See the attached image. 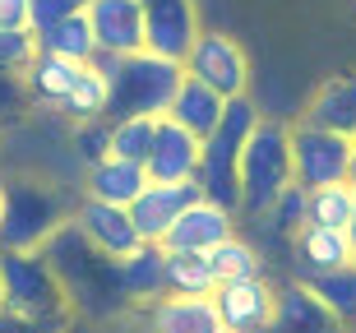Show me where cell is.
I'll use <instances>...</instances> for the list:
<instances>
[{"label":"cell","mask_w":356,"mask_h":333,"mask_svg":"<svg viewBox=\"0 0 356 333\" xmlns=\"http://www.w3.org/2000/svg\"><path fill=\"white\" fill-rule=\"evenodd\" d=\"M42 254H47V264L56 268V278L65 282V292H70V301H74L79 315L106 320V315H120V310L130 306L125 282H120V259H111V254L97 250V245L79 232L74 218L42 245Z\"/></svg>","instance_id":"6da1fadb"},{"label":"cell","mask_w":356,"mask_h":333,"mask_svg":"<svg viewBox=\"0 0 356 333\" xmlns=\"http://www.w3.org/2000/svg\"><path fill=\"white\" fill-rule=\"evenodd\" d=\"M0 282H5V310L24 320H38L56 333L79 320L65 282L56 278L42 250H0Z\"/></svg>","instance_id":"7a4b0ae2"},{"label":"cell","mask_w":356,"mask_h":333,"mask_svg":"<svg viewBox=\"0 0 356 333\" xmlns=\"http://www.w3.org/2000/svg\"><path fill=\"white\" fill-rule=\"evenodd\" d=\"M296 186V162H291V125L259 120V130L245 144L241 158V209L245 218H268L282 190Z\"/></svg>","instance_id":"3957f363"},{"label":"cell","mask_w":356,"mask_h":333,"mask_svg":"<svg viewBox=\"0 0 356 333\" xmlns=\"http://www.w3.org/2000/svg\"><path fill=\"white\" fill-rule=\"evenodd\" d=\"M259 107L250 97H232L218 120V130L204 139V167H199V186L204 195L227 209H241V158H245V144L250 134L259 130Z\"/></svg>","instance_id":"277c9868"},{"label":"cell","mask_w":356,"mask_h":333,"mask_svg":"<svg viewBox=\"0 0 356 333\" xmlns=\"http://www.w3.org/2000/svg\"><path fill=\"white\" fill-rule=\"evenodd\" d=\"M185 83V65L158 51H139L116 60L111 70V120L125 116H167Z\"/></svg>","instance_id":"5b68a950"},{"label":"cell","mask_w":356,"mask_h":333,"mask_svg":"<svg viewBox=\"0 0 356 333\" xmlns=\"http://www.w3.org/2000/svg\"><path fill=\"white\" fill-rule=\"evenodd\" d=\"M74 218L65 195L47 181H14L10 200H5V218H0V250H42L60 227Z\"/></svg>","instance_id":"8992f818"},{"label":"cell","mask_w":356,"mask_h":333,"mask_svg":"<svg viewBox=\"0 0 356 333\" xmlns=\"http://www.w3.org/2000/svg\"><path fill=\"white\" fill-rule=\"evenodd\" d=\"M356 144L347 134L319 130V125H305L296 120L291 125V162H296V186L305 190H324V186H343L347 172H352Z\"/></svg>","instance_id":"52a82bcc"},{"label":"cell","mask_w":356,"mask_h":333,"mask_svg":"<svg viewBox=\"0 0 356 333\" xmlns=\"http://www.w3.org/2000/svg\"><path fill=\"white\" fill-rule=\"evenodd\" d=\"M185 74L204 79L227 102L232 97H250V56H245V47L236 38H227V33H199L195 51L185 56Z\"/></svg>","instance_id":"ba28073f"},{"label":"cell","mask_w":356,"mask_h":333,"mask_svg":"<svg viewBox=\"0 0 356 333\" xmlns=\"http://www.w3.org/2000/svg\"><path fill=\"white\" fill-rule=\"evenodd\" d=\"M88 19L97 33V51L102 56H139L148 51V14L144 0H88Z\"/></svg>","instance_id":"9c48e42d"},{"label":"cell","mask_w":356,"mask_h":333,"mask_svg":"<svg viewBox=\"0 0 356 333\" xmlns=\"http://www.w3.org/2000/svg\"><path fill=\"white\" fill-rule=\"evenodd\" d=\"M218 320L227 333H264L277 315V287L268 278H241V282H222L213 292Z\"/></svg>","instance_id":"30bf717a"},{"label":"cell","mask_w":356,"mask_h":333,"mask_svg":"<svg viewBox=\"0 0 356 333\" xmlns=\"http://www.w3.org/2000/svg\"><path fill=\"white\" fill-rule=\"evenodd\" d=\"M148 181H162V186H181V181H199V167H204V139L190 134L185 125H176L172 116L158 120V139H153V153H148Z\"/></svg>","instance_id":"8fae6325"},{"label":"cell","mask_w":356,"mask_h":333,"mask_svg":"<svg viewBox=\"0 0 356 333\" xmlns=\"http://www.w3.org/2000/svg\"><path fill=\"white\" fill-rule=\"evenodd\" d=\"M144 14H148V51L185 65V56L195 51L199 33H204L195 0H144Z\"/></svg>","instance_id":"7c38bea8"},{"label":"cell","mask_w":356,"mask_h":333,"mask_svg":"<svg viewBox=\"0 0 356 333\" xmlns=\"http://www.w3.org/2000/svg\"><path fill=\"white\" fill-rule=\"evenodd\" d=\"M74 222H79L83 236L102 254H111V259H125V254H134L144 245L139 227H134V213L120 209V204H102V200H92V195H83V200L74 204Z\"/></svg>","instance_id":"4fadbf2b"},{"label":"cell","mask_w":356,"mask_h":333,"mask_svg":"<svg viewBox=\"0 0 356 333\" xmlns=\"http://www.w3.org/2000/svg\"><path fill=\"white\" fill-rule=\"evenodd\" d=\"M199 200H204V186H199V181H181V186H162V181H153V186L130 204L139 236L153 241V245H162L167 232L181 222V213L190 209V204H199Z\"/></svg>","instance_id":"5bb4252c"},{"label":"cell","mask_w":356,"mask_h":333,"mask_svg":"<svg viewBox=\"0 0 356 333\" xmlns=\"http://www.w3.org/2000/svg\"><path fill=\"white\" fill-rule=\"evenodd\" d=\"M264 333H347V324L324 306V296L305 278H291L277 287V315Z\"/></svg>","instance_id":"9a60e30c"},{"label":"cell","mask_w":356,"mask_h":333,"mask_svg":"<svg viewBox=\"0 0 356 333\" xmlns=\"http://www.w3.org/2000/svg\"><path fill=\"white\" fill-rule=\"evenodd\" d=\"M236 236V209H227V204H218V200H204L199 204H190L181 213V222L167 232V250H218L222 241H232Z\"/></svg>","instance_id":"2e32d148"},{"label":"cell","mask_w":356,"mask_h":333,"mask_svg":"<svg viewBox=\"0 0 356 333\" xmlns=\"http://www.w3.org/2000/svg\"><path fill=\"white\" fill-rule=\"evenodd\" d=\"M144 333H222L213 296H162L144 306Z\"/></svg>","instance_id":"e0dca14e"},{"label":"cell","mask_w":356,"mask_h":333,"mask_svg":"<svg viewBox=\"0 0 356 333\" xmlns=\"http://www.w3.org/2000/svg\"><path fill=\"white\" fill-rule=\"evenodd\" d=\"M301 120L356 139V74H333V79H324L315 93H310Z\"/></svg>","instance_id":"ac0fdd59"},{"label":"cell","mask_w":356,"mask_h":333,"mask_svg":"<svg viewBox=\"0 0 356 333\" xmlns=\"http://www.w3.org/2000/svg\"><path fill=\"white\" fill-rule=\"evenodd\" d=\"M148 186H153V181H148L144 162L116 158V153L83 172V195H92V200H102V204H120V209H130Z\"/></svg>","instance_id":"d6986e66"},{"label":"cell","mask_w":356,"mask_h":333,"mask_svg":"<svg viewBox=\"0 0 356 333\" xmlns=\"http://www.w3.org/2000/svg\"><path fill=\"white\" fill-rule=\"evenodd\" d=\"M296 245V278H319V273H333V268H347L352 264V236L338 232V227H305L291 236Z\"/></svg>","instance_id":"ffe728a7"},{"label":"cell","mask_w":356,"mask_h":333,"mask_svg":"<svg viewBox=\"0 0 356 333\" xmlns=\"http://www.w3.org/2000/svg\"><path fill=\"white\" fill-rule=\"evenodd\" d=\"M120 282H125L130 306H153L162 296H172V282H167V245L144 241L134 254H125L120 259Z\"/></svg>","instance_id":"44dd1931"},{"label":"cell","mask_w":356,"mask_h":333,"mask_svg":"<svg viewBox=\"0 0 356 333\" xmlns=\"http://www.w3.org/2000/svg\"><path fill=\"white\" fill-rule=\"evenodd\" d=\"M79 60H70V56H56V51H38V60L28 65V93H33V102H42V107H65L70 93H74V83L83 79Z\"/></svg>","instance_id":"7402d4cb"},{"label":"cell","mask_w":356,"mask_h":333,"mask_svg":"<svg viewBox=\"0 0 356 333\" xmlns=\"http://www.w3.org/2000/svg\"><path fill=\"white\" fill-rule=\"evenodd\" d=\"M222 111H227V97L222 93H213L204 79H195V74H185V83H181V93H176V102H172V111L167 116L176 120V125H185L190 134H199V139H209L213 130H218V120H222Z\"/></svg>","instance_id":"603a6c76"},{"label":"cell","mask_w":356,"mask_h":333,"mask_svg":"<svg viewBox=\"0 0 356 333\" xmlns=\"http://www.w3.org/2000/svg\"><path fill=\"white\" fill-rule=\"evenodd\" d=\"M167 282L172 296H213L218 292V273L204 250H167Z\"/></svg>","instance_id":"cb8c5ba5"},{"label":"cell","mask_w":356,"mask_h":333,"mask_svg":"<svg viewBox=\"0 0 356 333\" xmlns=\"http://www.w3.org/2000/svg\"><path fill=\"white\" fill-rule=\"evenodd\" d=\"M42 51H56V56H70V60H79V65H92V56H97V33H92V19L88 10L65 19V24H56L51 33H42Z\"/></svg>","instance_id":"d4e9b609"},{"label":"cell","mask_w":356,"mask_h":333,"mask_svg":"<svg viewBox=\"0 0 356 333\" xmlns=\"http://www.w3.org/2000/svg\"><path fill=\"white\" fill-rule=\"evenodd\" d=\"M209 259H213V273H218V287L222 282H241V278H264V254L245 236L222 241L218 250H209Z\"/></svg>","instance_id":"484cf974"},{"label":"cell","mask_w":356,"mask_h":333,"mask_svg":"<svg viewBox=\"0 0 356 333\" xmlns=\"http://www.w3.org/2000/svg\"><path fill=\"white\" fill-rule=\"evenodd\" d=\"M60 111H65L74 125H79V120H106V116H111V79H106L97 65H88Z\"/></svg>","instance_id":"4316f807"},{"label":"cell","mask_w":356,"mask_h":333,"mask_svg":"<svg viewBox=\"0 0 356 333\" xmlns=\"http://www.w3.org/2000/svg\"><path fill=\"white\" fill-rule=\"evenodd\" d=\"M310 222L315 227H347L356 222V186L343 181V186H324V190H310Z\"/></svg>","instance_id":"83f0119b"},{"label":"cell","mask_w":356,"mask_h":333,"mask_svg":"<svg viewBox=\"0 0 356 333\" xmlns=\"http://www.w3.org/2000/svg\"><path fill=\"white\" fill-rule=\"evenodd\" d=\"M158 120H162V116H158ZM158 120H153V116L111 120V153H116V158H130V162H148V153H153V139H158Z\"/></svg>","instance_id":"f1b7e54d"},{"label":"cell","mask_w":356,"mask_h":333,"mask_svg":"<svg viewBox=\"0 0 356 333\" xmlns=\"http://www.w3.org/2000/svg\"><path fill=\"white\" fill-rule=\"evenodd\" d=\"M310 287H315V292L324 296V306L352 329L356 324V264L333 268V273H319V278H310Z\"/></svg>","instance_id":"f546056e"},{"label":"cell","mask_w":356,"mask_h":333,"mask_svg":"<svg viewBox=\"0 0 356 333\" xmlns=\"http://www.w3.org/2000/svg\"><path fill=\"white\" fill-rule=\"evenodd\" d=\"M38 51H42L38 33H28V28H0V74H28Z\"/></svg>","instance_id":"4dcf8cb0"},{"label":"cell","mask_w":356,"mask_h":333,"mask_svg":"<svg viewBox=\"0 0 356 333\" xmlns=\"http://www.w3.org/2000/svg\"><path fill=\"white\" fill-rule=\"evenodd\" d=\"M268 222H273L282 236L305 232V227H310V190H305V186H287V190H282V200L273 204Z\"/></svg>","instance_id":"1f68e13d"},{"label":"cell","mask_w":356,"mask_h":333,"mask_svg":"<svg viewBox=\"0 0 356 333\" xmlns=\"http://www.w3.org/2000/svg\"><path fill=\"white\" fill-rule=\"evenodd\" d=\"M74 148H79L83 172L97 167L102 158H111V116L106 120H79L74 125Z\"/></svg>","instance_id":"d6a6232c"},{"label":"cell","mask_w":356,"mask_h":333,"mask_svg":"<svg viewBox=\"0 0 356 333\" xmlns=\"http://www.w3.org/2000/svg\"><path fill=\"white\" fill-rule=\"evenodd\" d=\"M88 10V0H33V33H51L56 24H65L74 14Z\"/></svg>","instance_id":"836d02e7"},{"label":"cell","mask_w":356,"mask_h":333,"mask_svg":"<svg viewBox=\"0 0 356 333\" xmlns=\"http://www.w3.org/2000/svg\"><path fill=\"white\" fill-rule=\"evenodd\" d=\"M28 102H33V93H28V79H24V74H0V120L19 116Z\"/></svg>","instance_id":"e575fe53"},{"label":"cell","mask_w":356,"mask_h":333,"mask_svg":"<svg viewBox=\"0 0 356 333\" xmlns=\"http://www.w3.org/2000/svg\"><path fill=\"white\" fill-rule=\"evenodd\" d=\"M0 28H28L33 33V0H0Z\"/></svg>","instance_id":"d590c367"},{"label":"cell","mask_w":356,"mask_h":333,"mask_svg":"<svg viewBox=\"0 0 356 333\" xmlns=\"http://www.w3.org/2000/svg\"><path fill=\"white\" fill-rule=\"evenodd\" d=\"M0 333H56L38 320H24V315H14V310H0Z\"/></svg>","instance_id":"8d00e7d4"},{"label":"cell","mask_w":356,"mask_h":333,"mask_svg":"<svg viewBox=\"0 0 356 333\" xmlns=\"http://www.w3.org/2000/svg\"><path fill=\"white\" fill-rule=\"evenodd\" d=\"M5 200H10V186L0 181V218H5Z\"/></svg>","instance_id":"74e56055"},{"label":"cell","mask_w":356,"mask_h":333,"mask_svg":"<svg viewBox=\"0 0 356 333\" xmlns=\"http://www.w3.org/2000/svg\"><path fill=\"white\" fill-rule=\"evenodd\" d=\"M60 333H88V324H83V320H74L70 329H60Z\"/></svg>","instance_id":"f35d334b"},{"label":"cell","mask_w":356,"mask_h":333,"mask_svg":"<svg viewBox=\"0 0 356 333\" xmlns=\"http://www.w3.org/2000/svg\"><path fill=\"white\" fill-rule=\"evenodd\" d=\"M347 236H352V264H356V222L347 227Z\"/></svg>","instance_id":"ab89813d"},{"label":"cell","mask_w":356,"mask_h":333,"mask_svg":"<svg viewBox=\"0 0 356 333\" xmlns=\"http://www.w3.org/2000/svg\"><path fill=\"white\" fill-rule=\"evenodd\" d=\"M347 181H352V186H356V158H352V172H347Z\"/></svg>","instance_id":"60d3db41"},{"label":"cell","mask_w":356,"mask_h":333,"mask_svg":"<svg viewBox=\"0 0 356 333\" xmlns=\"http://www.w3.org/2000/svg\"><path fill=\"white\" fill-rule=\"evenodd\" d=\"M0 310H5V282H0Z\"/></svg>","instance_id":"b9f144b4"},{"label":"cell","mask_w":356,"mask_h":333,"mask_svg":"<svg viewBox=\"0 0 356 333\" xmlns=\"http://www.w3.org/2000/svg\"><path fill=\"white\" fill-rule=\"evenodd\" d=\"M352 144H356V139H352Z\"/></svg>","instance_id":"7bdbcfd3"},{"label":"cell","mask_w":356,"mask_h":333,"mask_svg":"<svg viewBox=\"0 0 356 333\" xmlns=\"http://www.w3.org/2000/svg\"><path fill=\"white\" fill-rule=\"evenodd\" d=\"M222 333H227V329H222Z\"/></svg>","instance_id":"ee69618b"}]
</instances>
